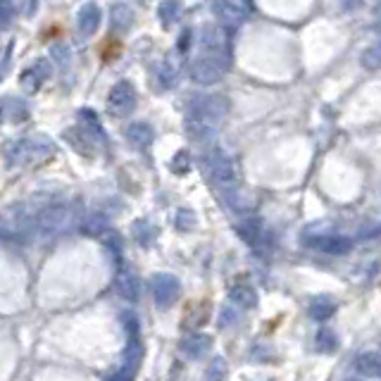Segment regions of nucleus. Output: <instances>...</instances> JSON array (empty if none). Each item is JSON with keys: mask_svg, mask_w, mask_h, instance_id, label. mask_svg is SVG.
Here are the masks:
<instances>
[{"mask_svg": "<svg viewBox=\"0 0 381 381\" xmlns=\"http://www.w3.org/2000/svg\"><path fill=\"white\" fill-rule=\"evenodd\" d=\"M174 224H177L182 231H190V229L195 226V215L190 213L188 208H182V210L177 213V217H174Z\"/></svg>", "mask_w": 381, "mask_h": 381, "instance_id": "obj_22", "label": "nucleus"}, {"mask_svg": "<svg viewBox=\"0 0 381 381\" xmlns=\"http://www.w3.org/2000/svg\"><path fill=\"white\" fill-rule=\"evenodd\" d=\"M65 136H67V141L81 153V155H96V153L102 148V143H105L102 131H96V129L81 124V122H79V127L67 129Z\"/></svg>", "mask_w": 381, "mask_h": 381, "instance_id": "obj_5", "label": "nucleus"}, {"mask_svg": "<svg viewBox=\"0 0 381 381\" xmlns=\"http://www.w3.org/2000/svg\"><path fill=\"white\" fill-rule=\"evenodd\" d=\"M10 27V12L8 8H0V29H8Z\"/></svg>", "mask_w": 381, "mask_h": 381, "instance_id": "obj_31", "label": "nucleus"}, {"mask_svg": "<svg viewBox=\"0 0 381 381\" xmlns=\"http://www.w3.org/2000/svg\"><path fill=\"white\" fill-rule=\"evenodd\" d=\"M210 346H213V338L203 336V334H195V336H188L186 341L182 343V350L188 358H203L210 350Z\"/></svg>", "mask_w": 381, "mask_h": 381, "instance_id": "obj_15", "label": "nucleus"}, {"mask_svg": "<svg viewBox=\"0 0 381 381\" xmlns=\"http://www.w3.org/2000/svg\"><path fill=\"white\" fill-rule=\"evenodd\" d=\"M100 226H105V222H102V217H94L89 224H86V231H89V234H100V231H102Z\"/></svg>", "mask_w": 381, "mask_h": 381, "instance_id": "obj_29", "label": "nucleus"}, {"mask_svg": "<svg viewBox=\"0 0 381 381\" xmlns=\"http://www.w3.org/2000/svg\"><path fill=\"white\" fill-rule=\"evenodd\" d=\"M355 369H358L362 377H379L381 374V360L377 353H364L358 358L355 362Z\"/></svg>", "mask_w": 381, "mask_h": 381, "instance_id": "obj_16", "label": "nucleus"}, {"mask_svg": "<svg viewBox=\"0 0 381 381\" xmlns=\"http://www.w3.org/2000/svg\"><path fill=\"white\" fill-rule=\"evenodd\" d=\"M160 76H162V84L164 86H172L174 81H177V72H174V67L169 69V67H164L162 72H160Z\"/></svg>", "mask_w": 381, "mask_h": 381, "instance_id": "obj_28", "label": "nucleus"}, {"mask_svg": "<svg viewBox=\"0 0 381 381\" xmlns=\"http://www.w3.org/2000/svg\"><path fill=\"white\" fill-rule=\"evenodd\" d=\"M231 67L229 39L222 27L205 29V36L200 41V50L188 65V72L198 84H213L219 81Z\"/></svg>", "mask_w": 381, "mask_h": 381, "instance_id": "obj_1", "label": "nucleus"}, {"mask_svg": "<svg viewBox=\"0 0 381 381\" xmlns=\"http://www.w3.org/2000/svg\"><path fill=\"white\" fill-rule=\"evenodd\" d=\"M50 76V65H48V60H39L36 65L29 67L27 72L22 74V79H19V86H22V91L24 94H36V91L43 86V81Z\"/></svg>", "mask_w": 381, "mask_h": 381, "instance_id": "obj_9", "label": "nucleus"}, {"mask_svg": "<svg viewBox=\"0 0 381 381\" xmlns=\"http://www.w3.org/2000/svg\"><path fill=\"white\" fill-rule=\"evenodd\" d=\"M8 151H10L8 157L12 164H27L39 160L41 155H45V153H50V141L41 136L22 138V141H14L12 146H8Z\"/></svg>", "mask_w": 381, "mask_h": 381, "instance_id": "obj_4", "label": "nucleus"}, {"mask_svg": "<svg viewBox=\"0 0 381 381\" xmlns=\"http://www.w3.org/2000/svg\"><path fill=\"white\" fill-rule=\"evenodd\" d=\"M188 167H190V160H188V155H186V153H184V151L172 160V169H174V172H177V174H186V172H188Z\"/></svg>", "mask_w": 381, "mask_h": 381, "instance_id": "obj_25", "label": "nucleus"}, {"mask_svg": "<svg viewBox=\"0 0 381 381\" xmlns=\"http://www.w3.org/2000/svg\"><path fill=\"white\" fill-rule=\"evenodd\" d=\"M224 372V360H215V369H210V377H222Z\"/></svg>", "mask_w": 381, "mask_h": 381, "instance_id": "obj_30", "label": "nucleus"}, {"mask_svg": "<svg viewBox=\"0 0 381 381\" xmlns=\"http://www.w3.org/2000/svg\"><path fill=\"white\" fill-rule=\"evenodd\" d=\"M213 10L219 22L226 24V27H239L246 19V8H241L236 0H215Z\"/></svg>", "mask_w": 381, "mask_h": 381, "instance_id": "obj_10", "label": "nucleus"}, {"mask_svg": "<svg viewBox=\"0 0 381 381\" xmlns=\"http://www.w3.org/2000/svg\"><path fill=\"white\" fill-rule=\"evenodd\" d=\"M133 22V10L129 5H115L112 8V24L117 29H129Z\"/></svg>", "mask_w": 381, "mask_h": 381, "instance_id": "obj_20", "label": "nucleus"}, {"mask_svg": "<svg viewBox=\"0 0 381 381\" xmlns=\"http://www.w3.org/2000/svg\"><path fill=\"white\" fill-rule=\"evenodd\" d=\"M100 27V8L96 3H86L76 14V29L84 36H94Z\"/></svg>", "mask_w": 381, "mask_h": 381, "instance_id": "obj_11", "label": "nucleus"}, {"mask_svg": "<svg viewBox=\"0 0 381 381\" xmlns=\"http://www.w3.org/2000/svg\"><path fill=\"white\" fill-rule=\"evenodd\" d=\"M115 288H117V293H120V296L127 298V301H136V298H138V279L129 270H124V267L117 272Z\"/></svg>", "mask_w": 381, "mask_h": 381, "instance_id": "obj_13", "label": "nucleus"}, {"mask_svg": "<svg viewBox=\"0 0 381 381\" xmlns=\"http://www.w3.org/2000/svg\"><path fill=\"white\" fill-rule=\"evenodd\" d=\"M157 17L162 19L164 27L174 24L179 17H182V0H162L157 10Z\"/></svg>", "mask_w": 381, "mask_h": 381, "instance_id": "obj_17", "label": "nucleus"}, {"mask_svg": "<svg viewBox=\"0 0 381 381\" xmlns=\"http://www.w3.org/2000/svg\"><path fill=\"white\" fill-rule=\"evenodd\" d=\"M229 301L234 303V307H255L257 305V293L250 284H234L229 291Z\"/></svg>", "mask_w": 381, "mask_h": 381, "instance_id": "obj_12", "label": "nucleus"}, {"mask_svg": "<svg viewBox=\"0 0 381 381\" xmlns=\"http://www.w3.org/2000/svg\"><path fill=\"white\" fill-rule=\"evenodd\" d=\"M226 115H229V100H226L222 94L195 98L186 110L188 136L195 138V141L213 138Z\"/></svg>", "mask_w": 381, "mask_h": 381, "instance_id": "obj_2", "label": "nucleus"}, {"mask_svg": "<svg viewBox=\"0 0 381 381\" xmlns=\"http://www.w3.org/2000/svg\"><path fill=\"white\" fill-rule=\"evenodd\" d=\"M236 312H234V305H226L224 310H222V319H219V324H222V327H229L231 322H236Z\"/></svg>", "mask_w": 381, "mask_h": 381, "instance_id": "obj_26", "label": "nucleus"}, {"mask_svg": "<svg viewBox=\"0 0 381 381\" xmlns=\"http://www.w3.org/2000/svg\"><path fill=\"white\" fill-rule=\"evenodd\" d=\"M133 236H136V241L141 246H151L153 239H155V226H151L146 222H136V226H133Z\"/></svg>", "mask_w": 381, "mask_h": 381, "instance_id": "obj_21", "label": "nucleus"}, {"mask_svg": "<svg viewBox=\"0 0 381 381\" xmlns=\"http://www.w3.org/2000/svg\"><path fill=\"white\" fill-rule=\"evenodd\" d=\"M208 315H210L208 303H198V305H190V310L186 312V317H184V324H186V327H200V324H205Z\"/></svg>", "mask_w": 381, "mask_h": 381, "instance_id": "obj_19", "label": "nucleus"}, {"mask_svg": "<svg viewBox=\"0 0 381 381\" xmlns=\"http://www.w3.org/2000/svg\"><path fill=\"white\" fill-rule=\"evenodd\" d=\"M205 167H208V174L215 184H217L222 190H234L236 184H239V172H236V164L226 153L222 151H213L208 157H205Z\"/></svg>", "mask_w": 381, "mask_h": 381, "instance_id": "obj_3", "label": "nucleus"}, {"mask_svg": "<svg viewBox=\"0 0 381 381\" xmlns=\"http://www.w3.org/2000/svg\"><path fill=\"white\" fill-rule=\"evenodd\" d=\"M334 310H336V305H334L331 298H315L310 305V315L317 319V322H324V319H329L334 315Z\"/></svg>", "mask_w": 381, "mask_h": 381, "instance_id": "obj_18", "label": "nucleus"}, {"mask_svg": "<svg viewBox=\"0 0 381 381\" xmlns=\"http://www.w3.org/2000/svg\"><path fill=\"white\" fill-rule=\"evenodd\" d=\"M317 343H319V350H324V353H331V350H336V338H334V334L329 331V329L319 331Z\"/></svg>", "mask_w": 381, "mask_h": 381, "instance_id": "obj_23", "label": "nucleus"}, {"mask_svg": "<svg viewBox=\"0 0 381 381\" xmlns=\"http://www.w3.org/2000/svg\"><path fill=\"white\" fill-rule=\"evenodd\" d=\"M362 65L367 67V69H377L379 67V48L374 45V48L364 50L362 53Z\"/></svg>", "mask_w": 381, "mask_h": 381, "instance_id": "obj_24", "label": "nucleus"}, {"mask_svg": "<svg viewBox=\"0 0 381 381\" xmlns=\"http://www.w3.org/2000/svg\"><path fill=\"white\" fill-rule=\"evenodd\" d=\"M12 8H17L19 12H32V8H34V0H8Z\"/></svg>", "mask_w": 381, "mask_h": 381, "instance_id": "obj_27", "label": "nucleus"}, {"mask_svg": "<svg viewBox=\"0 0 381 381\" xmlns=\"http://www.w3.org/2000/svg\"><path fill=\"white\" fill-rule=\"evenodd\" d=\"M136 107V91L129 81H117L107 96V110L115 117H124Z\"/></svg>", "mask_w": 381, "mask_h": 381, "instance_id": "obj_6", "label": "nucleus"}, {"mask_svg": "<svg viewBox=\"0 0 381 381\" xmlns=\"http://www.w3.org/2000/svg\"><path fill=\"white\" fill-rule=\"evenodd\" d=\"M303 243L312 246L315 250H324V253H348L350 241L338 234H307L303 236Z\"/></svg>", "mask_w": 381, "mask_h": 381, "instance_id": "obj_8", "label": "nucleus"}, {"mask_svg": "<svg viewBox=\"0 0 381 381\" xmlns=\"http://www.w3.org/2000/svg\"><path fill=\"white\" fill-rule=\"evenodd\" d=\"M151 291H153V301L157 303V307H169L182 293L179 279L172 274H155L151 281Z\"/></svg>", "mask_w": 381, "mask_h": 381, "instance_id": "obj_7", "label": "nucleus"}, {"mask_svg": "<svg viewBox=\"0 0 381 381\" xmlns=\"http://www.w3.org/2000/svg\"><path fill=\"white\" fill-rule=\"evenodd\" d=\"M127 136L136 148H148L153 143V129L148 127L146 122H133V124L127 129Z\"/></svg>", "mask_w": 381, "mask_h": 381, "instance_id": "obj_14", "label": "nucleus"}]
</instances>
